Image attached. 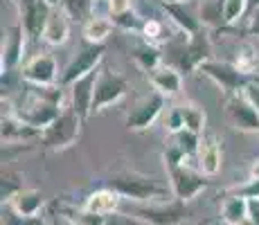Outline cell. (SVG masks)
<instances>
[{"instance_id": "6da1fadb", "label": "cell", "mask_w": 259, "mask_h": 225, "mask_svg": "<svg viewBox=\"0 0 259 225\" xmlns=\"http://www.w3.org/2000/svg\"><path fill=\"white\" fill-rule=\"evenodd\" d=\"M81 124L83 119L72 111L70 106H63L61 115L54 119L52 126H48L41 133V144L50 151H63L70 149L81 135Z\"/></svg>"}, {"instance_id": "7a4b0ae2", "label": "cell", "mask_w": 259, "mask_h": 225, "mask_svg": "<svg viewBox=\"0 0 259 225\" xmlns=\"http://www.w3.org/2000/svg\"><path fill=\"white\" fill-rule=\"evenodd\" d=\"M108 187L115 189L122 198H131V201H153V198L167 196L165 187L140 173H117L111 178Z\"/></svg>"}, {"instance_id": "3957f363", "label": "cell", "mask_w": 259, "mask_h": 225, "mask_svg": "<svg viewBox=\"0 0 259 225\" xmlns=\"http://www.w3.org/2000/svg\"><path fill=\"white\" fill-rule=\"evenodd\" d=\"M198 72L205 74L207 79H212V81L217 83L228 97H232V95H241L243 88L252 81L250 77H246L243 72H239V70L235 68V63L217 61V59L205 61L201 68H198Z\"/></svg>"}, {"instance_id": "277c9868", "label": "cell", "mask_w": 259, "mask_h": 225, "mask_svg": "<svg viewBox=\"0 0 259 225\" xmlns=\"http://www.w3.org/2000/svg\"><path fill=\"white\" fill-rule=\"evenodd\" d=\"M169 173V185H171V192H174V198L178 201H192L194 196L203 192V189L210 185L207 176H203L196 167L192 164H178L174 169H167Z\"/></svg>"}, {"instance_id": "5b68a950", "label": "cell", "mask_w": 259, "mask_h": 225, "mask_svg": "<svg viewBox=\"0 0 259 225\" xmlns=\"http://www.w3.org/2000/svg\"><path fill=\"white\" fill-rule=\"evenodd\" d=\"M104 59V45H93V43H83V48L77 52V57L72 59L66 66V70L61 72V79H59V86L70 88L74 81H79L81 77L91 74L93 70L99 68Z\"/></svg>"}, {"instance_id": "8992f818", "label": "cell", "mask_w": 259, "mask_h": 225, "mask_svg": "<svg viewBox=\"0 0 259 225\" xmlns=\"http://www.w3.org/2000/svg\"><path fill=\"white\" fill-rule=\"evenodd\" d=\"M128 93V81L122 74H115L111 70L102 68L99 70V79L95 86V97H93V113H99L104 108L117 104L119 99H124V95Z\"/></svg>"}, {"instance_id": "52a82bcc", "label": "cell", "mask_w": 259, "mask_h": 225, "mask_svg": "<svg viewBox=\"0 0 259 225\" xmlns=\"http://www.w3.org/2000/svg\"><path fill=\"white\" fill-rule=\"evenodd\" d=\"M136 216L149 225H181L187 218V205H185V201L174 198V201H169V203L138 207Z\"/></svg>"}, {"instance_id": "ba28073f", "label": "cell", "mask_w": 259, "mask_h": 225, "mask_svg": "<svg viewBox=\"0 0 259 225\" xmlns=\"http://www.w3.org/2000/svg\"><path fill=\"white\" fill-rule=\"evenodd\" d=\"M18 14H21V21L18 23L25 27L27 36L32 41L43 38L50 14H52V7H50L46 0H21L18 3Z\"/></svg>"}, {"instance_id": "9c48e42d", "label": "cell", "mask_w": 259, "mask_h": 225, "mask_svg": "<svg viewBox=\"0 0 259 225\" xmlns=\"http://www.w3.org/2000/svg\"><path fill=\"white\" fill-rule=\"evenodd\" d=\"M226 117L237 131L259 133V113L250 106V102L243 95H232L226 99Z\"/></svg>"}, {"instance_id": "30bf717a", "label": "cell", "mask_w": 259, "mask_h": 225, "mask_svg": "<svg viewBox=\"0 0 259 225\" xmlns=\"http://www.w3.org/2000/svg\"><path fill=\"white\" fill-rule=\"evenodd\" d=\"M23 81H27L29 86H57L59 70L57 61L50 54H36L23 66Z\"/></svg>"}, {"instance_id": "8fae6325", "label": "cell", "mask_w": 259, "mask_h": 225, "mask_svg": "<svg viewBox=\"0 0 259 225\" xmlns=\"http://www.w3.org/2000/svg\"><path fill=\"white\" fill-rule=\"evenodd\" d=\"M25 27L21 23H14L5 29V38H3V74L14 72L23 61L25 54Z\"/></svg>"}, {"instance_id": "7c38bea8", "label": "cell", "mask_w": 259, "mask_h": 225, "mask_svg": "<svg viewBox=\"0 0 259 225\" xmlns=\"http://www.w3.org/2000/svg\"><path fill=\"white\" fill-rule=\"evenodd\" d=\"M97 79H99V68L93 70L91 74L81 77L79 81H74L70 86V108L83 119V122L93 115V97H95Z\"/></svg>"}, {"instance_id": "4fadbf2b", "label": "cell", "mask_w": 259, "mask_h": 225, "mask_svg": "<svg viewBox=\"0 0 259 225\" xmlns=\"http://www.w3.org/2000/svg\"><path fill=\"white\" fill-rule=\"evenodd\" d=\"M162 108H165V97L158 93H151L144 102H140L133 108V113L128 115L126 119H124V126H126L128 131H147L158 119V115L162 113Z\"/></svg>"}, {"instance_id": "5bb4252c", "label": "cell", "mask_w": 259, "mask_h": 225, "mask_svg": "<svg viewBox=\"0 0 259 225\" xmlns=\"http://www.w3.org/2000/svg\"><path fill=\"white\" fill-rule=\"evenodd\" d=\"M149 83L153 86V93L162 95L165 99L176 97L183 88V74L176 68L162 63L160 68H156L153 72H149Z\"/></svg>"}, {"instance_id": "9a60e30c", "label": "cell", "mask_w": 259, "mask_h": 225, "mask_svg": "<svg viewBox=\"0 0 259 225\" xmlns=\"http://www.w3.org/2000/svg\"><path fill=\"white\" fill-rule=\"evenodd\" d=\"M196 169L203 176H217L219 169H221V147H219V140L214 135L201 140V147L196 153Z\"/></svg>"}, {"instance_id": "2e32d148", "label": "cell", "mask_w": 259, "mask_h": 225, "mask_svg": "<svg viewBox=\"0 0 259 225\" xmlns=\"http://www.w3.org/2000/svg\"><path fill=\"white\" fill-rule=\"evenodd\" d=\"M162 9H165V14L171 18V23L181 29V34H185V36H194V34L203 32L201 18L194 16V14L189 12L187 3H162Z\"/></svg>"}, {"instance_id": "e0dca14e", "label": "cell", "mask_w": 259, "mask_h": 225, "mask_svg": "<svg viewBox=\"0 0 259 225\" xmlns=\"http://www.w3.org/2000/svg\"><path fill=\"white\" fill-rule=\"evenodd\" d=\"M70 21H72L70 14H68L63 7L52 9L50 21L46 25V32H43V41L48 45H54V48L63 45L68 41V36H70Z\"/></svg>"}, {"instance_id": "ac0fdd59", "label": "cell", "mask_w": 259, "mask_h": 225, "mask_svg": "<svg viewBox=\"0 0 259 225\" xmlns=\"http://www.w3.org/2000/svg\"><path fill=\"white\" fill-rule=\"evenodd\" d=\"M119 194L115 189L106 187V189H97V192L88 194L86 201H83V207L91 209V212L99 214V216H111V214L117 212V205H119Z\"/></svg>"}, {"instance_id": "d6986e66", "label": "cell", "mask_w": 259, "mask_h": 225, "mask_svg": "<svg viewBox=\"0 0 259 225\" xmlns=\"http://www.w3.org/2000/svg\"><path fill=\"white\" fill-rule=\"evenodd\" d=\"M32 138H41V131H36L34 126L25 124L23 119H18L16 115H3V140L5 144L14 142H27Z\"/></svg>"}, {"instance_id": "ffe728a7", "label": "cell", "mask_w": 259, "mask_h": 225, "mask_svg": "<svg viewBox=\"0 0 259 225\" xmlns=\"http://www.w3.org/2000/svg\"><path fill=\"white\" fill-rule=\"evenodd\" d=\"M43 207V194L38 189H23L21 194L12 198L9 209H12L16 216H38Z\"/></svg>"}, {"instance_id": "44dd1931", "label": "cell", "mask_w": 259, "mask_h": 225, "mask_svg": "<svg viewBox=\"0 0 259 225\" xmlns=\"http://www.w3.org/2000/svg\"><path fill=\"white\" fill-rule=\"evenodd\" d=\"M113 27H115L113 18L102 16V14H95L93 18H88V21L83 23V38H86V43L104 45V41L111 36Z\"/></svg>"}, {"instance_id": "7402d4cb", "label": "cell", "mask_w": 259, "mask_h": 225, "mask_svg": "<svg viewBox=\"0 0 259 225\" xmlns=\"http://www.w3.org/2000/svg\"><path fill=\"white\" fill-rule=\"evenodd\" d=\"M133 59H136L138 66L142 70H147V72H153L156 68L162 66V54H160V50H158V45H151L147 41L140 43L133 50Z\"/></svg>"}, {"instance_id": "603a6c76", "label": "cell", "mask_w": 259, "mask_h": 225, "mask_svg": "<svg viewBox=\"0 0 259 225\" xmlns=\"http://www.w3.org/2000/svg\"><path fill=\"white\" fill-rule=\"evenodd\" d=\"M223 7H226V0H203L198 7V18H201L203 27H226Z\"/></svg>"}, {"instance_id": "cb8c5ba5", "label": "cell", "mask_w": 259, "mask_h": 225, "mask_svg": "<svg viewBox=\"0 0 259 225\" xmlns=\"http://www.w3.org/2000/svg\"><path fill=\"white\" fill-rule=\"evenodd\" d=\"M221 216L228 225H241L248 218V201L241 196H230L226 198L221 209Z\"/></svg>"}, {"instance_id": "d4e9b609", "label": "cell", "mask_w": 259, "mask_h": 225, "mask_svg": "<svg viewBox=\"0 0 259 225\" xmlns=\"http://www.w3.org/2000/svg\"><path fill=\"white\" fill-rule=\"evenodd\" d=\"M232 63H235V68L239 70V72H243L246 77L255 79L257 77V68H259V54H257V50L252 48V45H243V48H239L237 59Z\"/></svg>"}, {"instance_id": "484cf974", "label": "cell", "mask_w": 259, "mask_h": 225, "mask_svg": "<svg viewBox=\"0 0 259 225\" xmlns=\"http://www.w3.org/2000/svg\"><path fill=\"white\" fill-rule=\"evenodd\" d=\"M23 173L14 171V169H5L3 171V185H0V198H3V205H9L12 198L16 194L23 192Z\"/></svg>"}, {"instance_id": "4316f807", "label": "cell", "mask_w": 259, "mask_h": 225, "mask_svg": "<svg viewBox=\"0 0 259 225\" xmlns=\"http://www.w3.org/2000/svg\"><path fill=\"white\" fill-rule=\"evenodd\" d=\"M63 218L68 225H106V216H99L86 207H63Z\"/></svg>"}, {"instance_id": "83f0119b", "label": "cell", "mask_w": 259, "mask_h": 225, "mask_svg": "<svg viewBox=\"0 0 259 225\" xmlns=\"http://www.w3.org/2000/svg\"><path fill=\"white\" fill-rule=\"evenodd\" d=\"M169 142L176 144L187 158H196L198 147H201V135H196V133H192L185 128V131H178V133L169 135Z\"/></svg>"}, {"instance_id": "f1b7e54d", "label": "cell", "mask_w": 259, "mask_h": 225, "mask_svg": "<svg viewBox=\"0 0 259 225\" xmlns=\"http://www.w3.org/2000/svg\"><path fill=\"white\" fill-rule=\"evenodd\" d=\"M183 113V119H185V128L196 135L203 133V128H205V111H203L201 106H196V104H185V106H178Z\"/></svg>"}, {"instance_id": "f546056e", "label": "cell", "mask_w": 259, "mask_h": 225, "mask_svg": "<svg viewBox=\"0 0 259 225\" xmlns=\"http://www.w3.org/2000/svg\"><path fill=\"white\" fill-rule=\"evenodd\" d=\"M63 9L70 14L72 21H83L95 16V0H66Z\"/></svg>"}, {"instance_id": "4dcf8cb0", "label": "cell", "mask_w": 259, "mask_h": 225, "mask_svg": "<svg viewBox=\"0 0 259 225\" xmlns=\"http://www.w3.org/2000/svg\"><path fill=\"white\" fill-rule=\"evenodd\" d=\"M243 14H248V0H226V7H223L226 25H235Z\"/></svg>"}, {"instance_id": "1f68e13d", "label": "cell", "mask_w": 259, "mask_h": 225, "mask_svg": "<svg viewBox=\"0 0 259 225\" xmlns=\"http://www.w3.org/2000/svg\"><path fill=\"white\" fill-rule=\"evenodd\" d=\"M111 18H113V23H115V27H122V29H126V32H142L144 21L133 12V9L119 14V16H111Z\"/></svg>"}, {"instance_id": "d6a6232c", "label": "cell", "mask_w": 259, "mask_h": 225, "mask_svg": "<svg viewBox=\"0 0 259 225\" xmlns=\"http://www.w3.org/2000/svg\"><path fill=\"white\" fill-rule=\"evenodd\" d=\"M230 196H241V198H246V201L259 198V178H248L243 185L230 189Z\"/></svg>"}, {"instance_id": "836d02e7", "label": "cell", "mask_w": 259, "mask_h": 225, "mask_svg": "<svg viewBox=\"0 0 259 225\" xmlns=\"http://www.w3.org/2000/svg\"><path fill=\"white\" fill-rule=\"evenodd\" d=\"M162 34H165V29H162V23L156 21V18H149V21H144L142 25V36L147 43L156 45L158 41L162 38Z\"/></svg>"}, {"instance_id": "e575fe53", "label": "cell", "mask_w": 259, "mask_h": 225, "mask_svg": "<svg viewBox=\"0 0 259 225\" xmlns=\"http://www.w3.org/2000/svg\"><path fill=\"white\" fill-rule=\"evenodd\" d=\"M165 126H167L169 135H174L178 131H185V119H183L181 108H171V111H169L167 119H165Z\"/></svg>"}, {"instance_id": "d590c367", "label": "cell", "mask_w": 259, "mask_h": 225, "mask_svg": "<svg viewBox=\"0 0 259 225\" xmlns=\"http://www.w3.org/2000/svg\"><path fill=\"white\" fill-rule=\"evenodd\" d=\"M3 225H48L46 218L38 214V216H16L14 212L7 214V218H3Z\"/></svg>"}, {"instance_id": "8d00e7d4", "label": "cell", "mask_w": 259, "mask_h": 225, "mask_svg": "<svg viewBox=\"0 0 259 225\" xmlns=\"http://www.w3.org/2000/svg\"><path fill=\"white\" fill-rule=\"evenodd\" d=\"M106 225H144L138 216H131V214H111V216H106Z\"/></svg>"}, {"instance_id": "74e56055", "label": "cell", "mask_w": 259, "mask_h": 225, "mask_svg": "<svg viewBox=\"0 0 259 225\" xmlns=\"http://www.w3.org/2000/svg\"><path fill=\"white\" fill-rule=\"evenodd\" d=\"M241 95L248 99V102H250V106L259 113V81H257V79H252V81L248 83L246 88H243V93H241Z\"/></svg>"}, {"instance_id": "f35d334b", "label": "cell", "mask_w": 259, "mask_h": 225, "mask_svg": "<svg viewBox=\"0 0 259 225\" xmlns=\"http://www.w3.org/2000/svg\"><path fill=\"white\" fill-rule=\"evenodd\" d=\"M106 9L111 16H119L131 9V0H106Z\"/></svg>"}, {"instance_id": "ab89813d", "label": "cell", "mask_w": 259, "mask_h": 225, "mask_svg": "<svg viewBox=\"0 0 259 225\" xmlns=\"http://www.w3.org/2000/svg\"><path fill=\"white\" fill-rule=\"evenodd\" d=\"M246 34L250 38H259V7L255 12L248 14V27H246Z\"/></svg>"}, {"instance_id": "60d3db41", "label": "cell", "mask_w": 259, "mask_h": 225, "mask_svg": "<svg viewBox=\"0 0 259 225\" xmlns=\"http://www.w3.org/2000/svg\"><path fill=\"white\" fill-rule=\"evenodd\" d=\"M248 218H250L255 225H259V198L248 201Z\"/></svg>"}, {"instance_id": "b9f144b4", "label": "cell", "mask_w": 259, "mask_h": 225, "mask_svg": "<svg viewBox=\"0 0 259 225\" xmlns=\"http://www.w3.org/2000/svg\"><path fill=\"white\" fill-rule=\"evenodd\" d=\"M250 178H259V160H255V164H252V169H250Z\"/></svg>"}, {"instance_id": "7bdbcfd3", "label": "cell", "mask_w": 259, "mask_h": 225, "mask_svg": "<svg viewBox=\"0 0 259 225\" xmlns=\"http://www.w3.org/2000/svg\"><path fill=\"white\" fill-rule=\"evenodd\" d=\"M46 3H48L52 9H57V7H63V3H66V0H46Z\"/></svg>"}, {"instance_id": "ee69618b", "label": "cell", "mask_w": 259, "mask_h": 225, "mask_svg": "<svg viewBox=\"0 0 259 225\" xmlns=\"http://www.w3.org/2000/svg\"><path fill=\"white\" fill-rule=\"evenodd\" d=\"M257 7H259V0H248V14L255 12Z\"/></svg>"}, {"instance_id": "f6af8a7d", "label": "cell", "mask_w": 259, "mask_h": 225, "mask_svg": "<svg viewBox=\"0 0 259 225\" xmlns=\"http://www.w3.org/2000/svg\"><path fill=\"white\" fill-rule=\"evenodd\" d=\"M160 3H187V0H160Z\"/></svg>"}, {"instance_id": "bcb514c9", "label": "cell", "mask_w": 259, "mask_h": 225, "mask_svg": "<svg viewBox=\"0 0 259 225\" xmlns=\"http://www.w3.org/2000/svg\"><path fill=\"white\" fill-rule=\"evenodd\" d=\"M201 225H210V221H203V223H201Z\"/></svg>"}, {"instance_id": "7dc6e473", "label": "cell", "mask_w": 259, "mask_h": 225, "mask_svg": "<svg viewBox=\"0 0 259 225\" xmlns=\"http://www.w3.org/2000/svg\"><path fill=\"white\" fill-rule=\"evenodd\" d=\"M12 3H16V5H18V3H21V0H12Z\"/></svg>"}, {"instance_id": "c3c4849f", "label": "cell", "mask_w": 259, "mask_h": 225, "mask_svg": "<svg viewBox=\"0 0 259 225\" xmlns=\"http://www.w3.org/2000/svg\"><path fill=\"white\" fill-rule=\"evenodd\" d=\"M255 79H257V81H259V77H255Z\"/></svg>"}]
</instances>
